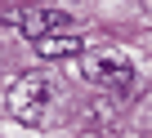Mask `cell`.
<instances>
[{"instance_id":"1","label":"cell","mask_w":152,"mask_h":138,"mask_svg":"<svg viewBox=\"0 0 152 138\" xmlns=\"http://www.w3.org/2000/svg\"><path fill=\"white\" fill-rule=\"evenodd\" d=\"M54 94H58V80H54L49 72H27V76H18V80L9 85L5 107H9V116H14L18 125H40V120L49 116Z\"/></svg>"},{"instance_id":"2","label":"cell","mask_w":152,"mask_h":138,"mask_svg":"<svg viewBox=\"0 0 152 138\" xmlns=\"http://www.w3.org/2000/svg\"><path fill=\"white\" fill-rule=\"evenodd\" d=\"M0 22H9V27H18L31 45L40 40V36H54V31H72V18L63 14V9H49V5H40V9H27V14H0Z\"/></svg>"},{"instance_id":"3","label":"cell","mask_w":152,"mask_h":138,"mask_svg":"<svg viewBox=\"0 0 152 138\" xmlns=\"http://www.w3.org/2000/svg\"><path fill=\"white\" fill-rule=\"evenodd\" d=\"M81 76L90 80V85H107V89H125L130 80H134V67H130V58L125 53H90L85 58V67H81Z\"/></svg>"},{"instance_id":"4","label":"cell","mask_w":152,"mask_h":138,"mask_svg":"<svg viewBox=\"0 0 152 138\" xmlns=\"http://www.w3.org/2000/svg\"><path fill=\"white\" fill-rule=\"evenodd\" d=\"M85 49V36L81 31H54V36H40L36 40V53L40 58H49V62H58V58H76V53H81Z\"/></svg>"}]
</instances>
